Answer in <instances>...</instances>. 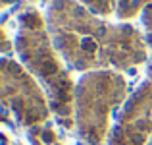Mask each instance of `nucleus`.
<instances>
[{"label": "nucleus", "instance_id": "nucleus-1", "mask_svg": "<svg viewBox=\"0 0 152 145\" xmlns=\"http://www.w3.org/2000/svg\"><path fill=\"white\" fill-rule=\"evenodd\" d=\"M46 23L64 62L77 72L129 70L148 60V43L131 23H110L79 0H52Z\"/></svg>", "mask_w": 152, "mask_h": 145}, {"label": "nucleus", "instance_id": "nucleus-2", "mask_svg": "<svg viewBox=\"0 0 152 145\" xmlns=\"http://www.w3.org/2000/svg\"><path fill=\"white\" fill-rule=\"evenodd\" d=\"M15 50L27 72L46 91L58 124L66 130L75 128V83L54 47L48 23L37 8L19 14Z\"/></svg>", "mask_w": 152, "mask_h": 145}, {"label": "nucleus", "instance_id": "nucleus-3", "mask_svg": "<svg viewBox=\"0 0 152 145\" xmlns=\"http://www.w3.org/2000/svg\"><path fill=\"white\" fill-rule=\"evenodd\" d=\"M129 85L115 70L87 72L75 85V130L83 145H104L112 135V114L127 103Z\"/></svg>", "mask_w": 152, "mask_h": 145}, {"label": "nucleus", "instance_id": "nucleus-4", "mask_svg": "<svg viewBox=\"0 0 152 145\" xmlns=\"http://www.w3.org/2000/svg\"><path fill=\"white\" fill-rule=\"evenodd\" d=\"M4 108L14 114L19 126L31 128L48 124L52 107L42 85L27 72L23 64L12 58H2L0 64Z\"/></svg>", "mask_w": 152, "mask_h": 145}, {"label": "nucleus", "instance_id": "nucleus-5", "mask_svg": "<svg viewBox=\"0 0 152 145\" xmlns=\"http://www.w3.org/2000/svg\"><path fill=\"white\" fill-rule=\"evenodd\" d=\"M145 37L152 50V6L142 12ZM152 139V58L148 62L146 79L127 99L115 118L108 145H148Z\"/></svg>", "mask_w": 152, "mask_h": 145}, {"label": "nucleus", "instance_id": "nucleus-6", "mask_svg": "<svg viewBox=\"0 0 152 145\" xmlns=\"http://www.w3.org/2000/svg\"><path fill=\"white\" fill-rule=\"evenodd\" d=\"M148 6H152V0H115V16L121 21H129L142 14Z\"/></svg>", "mask_w": 152, "mask_h": 145}, {"label": "nucleus", "instance_id": "nucleus-7", "mask_svg": "<svg viewBox=\"0 0 152 145\" xmlns=\"http://www.w3.org/2000/svg\"><path fill=\"white\" fill-rule=\"evenodd\" d=\"M31 145H64L60 139L58 132L50 126V124H42V126H35L31 130H27Z\"/></svg>", "mask_w": 152, "mask_h": 145}, {"label": "nucleus", "instance_id": "nucleus-8", "mask_svg": "<svg viewBox=\"0 0 152 145\" xmlns=\"http://www.w3.org/2000/svg\"><path fill=\"white\" fill-rule=\"evenodd\" d=\"M79 2H83L89 10L102 18H108L115 12V0H79Z\"/></svg>", "mask_w": 152, "mask_h": 145}, {"label": "nucleus", "instance_id": "nucleus-9", "mask_svg": "<svg viewBox=\"0 0 152 145\" xmlns=\"http://www.w3.org/2000/svg\"><path fill=\"white\" fill-rule=\"evenodd\" d=\"M12 2H14V0H2V8H6L8 4H12Z\"/></svg>", "mask_w": 152, "mask_h": 145}, {"label": "nucleus", "instance_id": "nucleus-10", "mask_svg": "<svg viewBox=\"0 0 152 145\" xmlns=\"http://www.w3.org/2000/svg\"><path fill=\"white\" fill-rule=\"evenodd\" d=\"M33 2H52V0H33Z\"/></svg>", "mask_w": 152, "mask_h": 145}, {"label": "nucleus", "instance_id": "nucleus-11", "mask_svg": "<svg viewBox=\"0 0 152 145\" xmlns=\"http://www.w3.org/2000/svg\"><path fill=\"white\" fill-rule=\"evenodd\" d=\"M148 145H152V139H150V141H148Z\"/></svg>", "mask_w": 152, "mask_h": 145}]
</instances>
